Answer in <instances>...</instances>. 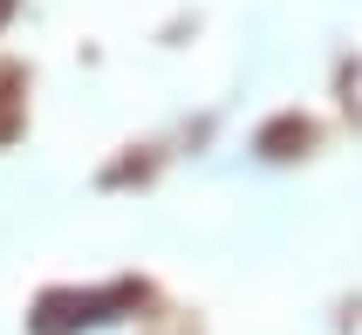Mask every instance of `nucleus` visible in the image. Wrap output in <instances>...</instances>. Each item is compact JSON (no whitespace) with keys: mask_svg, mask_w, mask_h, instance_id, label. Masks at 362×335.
Wrapping results in <instances>:
<instances>
[{"mask_svg":"<svg viewBox=\"0 0 362 335\" xmlns=\"http://www.w3.org/2000/svg\"><path fill=\"white\" fill-rule=\"evenodd\" d=\"M137 288H96V295H48L35 308V335H76V329H96L110 322L117 308H130Z\"/></svg>","mask_w":362,"mask_h":335,"instance_id":"obj_1","label":"nucleus"},{"mask_svg":"<svg viewBox=\"0 0 362 335\" xmlns=\"http://www.w3.org/2000/svg\"><path fill=\"white\" fill-rule=\"evenodd\" d=\"M7 14H14V0H0V21H7Z\"/></svg>","mask_w":362,"mask_h":335,"instance_id":"obj_2","label":"nucleus"}]
</instances>
